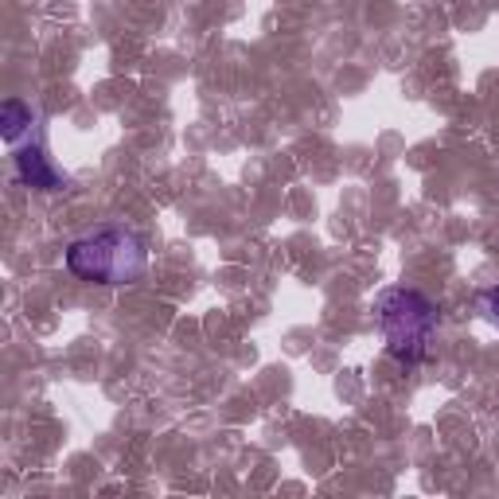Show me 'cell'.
Returning a JSON list of instances; mask_svg holds the SVG:
<instances>
[{
  "label": "cell",
  "instance_id": "obj_2",
  "mask_svg": "<svg viewBox=\"0 0 499 499\" xmlns=\"http://www.w3.org/2000/svg\"><path fill=\"white\" fill-rule=\"evenodd\" d=\"M378 328H383L386 351L402 367H417L429 359L433 336H437V305L417 289H386L378 297Z\"/></svg>",
  "mask_w": 499,
  "mask_h": 499
},
{
  "label": "cell",
  "instance_id": "obj_5",
  "mask_svg": "<svg viewBox=\"0 0 499 499\" xmlns=\"http://www.w3.org/2000/svg\"><path fill=\"white\" fill-rule=\"evenodd\" d=\"M480 305H484V312H488V317L499 324V285L484 289V293H480Z\"/></svg>",
  "mask_w": 499,
  "mask_h": 499
},
{
  "label": "cell",
  "instance_id": "obj_3",
  "mask_svg": "<svg viewBox=\"0 0 499 499\" xmlns=\"http://www.w3.org/2000/svg\"><path fill=\"white\" fill-rule=\"evenodd\" d=\"M16 176H20L24 188H35V191H59L63 188V176L51 168V161L44 156L39 144L16 152Z\"/></svg>",
  "mask_w": 499,
  "mask_h": 499
},
{
  "label": "cell",
  "instance_id": "obj_1",
  "mask_svg": "<svg viewBox=\"0 0 499 499\" xmlns=\"http://www.w3.org/2000/svg\"><path fill=\"white\" fill-rule=\"evenodd\" d=\"M67 269L90 285H133L149 269V254L133 230L102 227L67 246Z\"/></svg>",
  "mask_w": 499,
  "mask_h": 499
},
{
  "label": "cell",
  "instance_id": "obj_4",
  "mask_svg": "<svg viewBox=\"0 0 499 499\" xmlns=\"http://www.w3.org/2000/svg\"><path fill=\"white\" fill-rule=\"evenodd\" d=\"M32 106L20 98H5V106H0V137H5L8 144H16L24 133L32 129Z\"/></svg>",
  "mask_w": 499,
  "mask_h": 499
}]
</instances>
